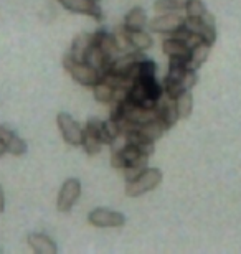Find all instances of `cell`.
<instances>
[{"label":"cell","mask_w":241,"mask_h":254,"mask_svg":"<svg viewBox=\"0 0 241 254\" xmlns=\"http://www.w3.org/2000/svg\"><path fill=\"white\" fill-rule=\"evenodd\" d=\"M63 66H65V69L71 74V78H73L76 83H80L81 86L93 88L101 78L99 71L94 69L93 66L88 64L86 62L75 60L70 53H66L63 57Z\"/></svg>","instance_id":"cell-1"},{"label":"cell","mask_w":241,"mask_h":254,"mask_svg":"<svg viewBox=\"0 0 241 254\" xmlns=\"http://www.w3.org/2000/svg\"><path fill=\"white\" fill-rule=\"evenodd\" d=\"M162 182V172L159 169H147L142 172L141 175H137L134 180L127 182L126 185V195L131 198L141 196L144 193L157 189Z\"/></svg>","instance_id":"cell-2"},{"label":"cell","mask_w":241,"mask_h":254,"mask_svg":"<svg viewBox=\"0 0 241 254\" xmlns=\"http://www.w3.org/2000/svg\"><path fill=\"white\" fill-rule=\"evenodd\" d=\"M81 195V182L78 179H68L61 185L58 198H56V210L60 213H68Z\"/></svg>","instance_id":"cell-3"},{"label":"cell","mask_w":241,"mask_h":254,"mask_svg":"<svg viewBox=\"0 0 241 254\" xmlns=\"http://www.w3.org/2000/svg\"><path fill=\"white\" fill-rule=\"evenodd\" d=\"M88 221L96 228H121L124 226L126 216L109 208H94L88 215Z\"/></svg>","instance_id":"cell-4"},{"label":"cell","mask_w":241,"mask_h":254,"mask_svg":"<svg viewBox=\"0 0 241 254\" xmlns=\"http://www.w3.org/2000/svg\"><path fill=\"white\" fill-rule=\"evenodd\" d=\"M56 124L63 135L66 144L70 145H81V139H83V129L76 121L71 118L68 113H60L56 116Z\"/></svg>","instance_id":"cell-5"},{"label":"cell","mask_w":241,"mask_h":254,"mask_svg":"<svg viewBox=\"0 0 241 254\" xmlns=\"http://www.w3.org/2000/svg\"><path fill=\"white\" fill-rule=\"evenodd\" d=\"M175 99L177 98H172V96H168L167 93H162V96L157 99V103H156L157 118L163 126H165L167 130L175 126L177 121H178Z\"/></svg>","instance_id":"cell-6"},{"label":"cell","mask_w":241,"mask_h":254,"mask_svg":"<svg viewBox=\"0 0 241 254\" xmlns=\"http://www.w3.org/2000/svg\"><path fill=\"white\" fill-rule=\"evenodd\" d=\"M183 23H185V17L178 15V12H168L152 18L151 22H147V27L154 33H172Z\"/></svg>","instance_id":"cell-7"},{"label":"cell","mask_w":241,"mask_h":254,"mask_svg":"<svg viewBox=\"0 0 241 254\" xmlns=\"http://www.w3.org/2000/svg\"><path fill=\"white\" fill-rule=\"evenodd\" d=\"M61 3V7H65L66 10L73 13H81V15H89L94 20H102V10L94 0H58Z\"/></svg>","instance_id":"cell-8"},{"label":"cell","mask_w":241,"mask_h":254,"mask_svg":"<svg viewBox=\"0 0 241 254\" xmlns=\"http://www.w3.org/2000/svg\"><path fill=\"white\" fill-rule=\"evenodd\" d=\"M147 57L144 55V52H137V50H131V52H126L119 55L117 58H114L111 62V68L109 71L117 74L126 76V73L129 71L132 66H136L137 63H141L142 60H146Z\"/></svg>","instance_id":"cell-9"},{"label":"cell","mask_w":241,"mask_h":254,"mask_svg":"<svg viewBox=\"0 0 241 254\" xmlns=\"http://www.w3.org/2000/svg\"><path fill=\"white\" fill-rule=\"evenodd\" d=\"M0 142L3 144L5 150L12 155L18 157V155H23L25 152H27V142L5 126H0Z\"/></svg>","instance_id":"cell-10"},{"label":"cell","mask_w":241,"mask_h":254,"mask_svg":"<svg viewBox=\"0 0 241 254\" xmlns=\"http://www.w3.org/2000/svg\"><path fill=\"white\" fill-rule=\"evenodd\" d=\"M94 45L106 55L107 58H111V60H114V58H117L121 55L119 48H117L114 35L106 32L104 28L97 30V32L94 33Z\"/></svg>","instance_id":"cell-11"},{"label":"cell","mask_w":241,"mask_h":254,"mask_svg":"<svg viewBox=\"0 0 241 254\" xmlns=\"http://www.w3.org/2000/svg\"><path fill=\"white\" fill-rule=\"evenodd\" d=\"M27 241L28 246L37 254H56V251H58V246L55 245V241L43 233H30Z\"/></svg>","instance_id":"cell-12"},{"label":"cell","mask_w":241,"mask_h":254,"mask_svg":"<svg viewBox=\"0 0 241 254\" xmlns=\"http://www.w3.org/2000/svg\"><path fill=\"white\" fill-rule=\"evenodd\" d=\"M94 45V33H80L78 37L73 40L70 48V55L75 60H80V62H84L86 53L89 52V48Z\"/></svg>","instance_id":"cell-13"},{"label":"cell","mask_w":241,"mask_h":254,"mask_svg":"<svg viewBox=\"0 0 241 254\" xmlns=\"http://www.w3.org/2000/svg\"><path fill=\"white\" fill-rule=\"evenodd\" d=\"M84 62L88 63V64L93 66L94 69L99 71V74H102V73H106V71H109L112 60H111V58H107L106 55L102 53L99 48L96 47V45H93V47L89 48V52L86 53Z\"/></svg>","instance_id":"cell-14"},{"label":"cell","mask_w":241,"mask_h":254,"mask_svg":"<svg viewBox=\"0 0 241 254\" xmlns=\"http://www.w3.org/2000/svg\"><path fill=\"white\" fill-rule=\"evenodd\" d=\"M126 144L134 145L136 149L139 150L141 155L151 157L154 154V140H151L144 134H141L139 130H134V132H129V134H126Z\"/></svg>","instance_id":"cell-15"},{"label":"cell","mask_w":241,"mask_h":254,"mask_svg":"<svg viewBox=\"0 0 241 254\" xmlns=\"http://www.w3.org/2000/svg\"><path fill=\"white\" fill-rule=\"evenodd\" d=\"M127 38H129L132 50H137V52H147L154 45L152 37L144 30H127Z\"/></svg>","instance_id":"cell-16"},{"label":"cell","mask_w":241,"mask_h":254,"mask_svg":"<svg viewBox=\"0 0 241 254\" xmlns=\"http://www.w3.org/2000/svg\"><path fill=\"white\" fill-rule=\"evenodd\" d=\"M210 50H212V45H207L205 42L198 43L197 47H193L188 53V60H187V66L190 69H198L205 62H207Z\"/></svg>","instance_id":"cell-17"},{"label":"cell","mask_w":241,"mask_h":254,"mask_svg":"<svg viewBox=\"0 0 241 254\" xmlns=\"http://www.w3.org/2000/svg\"><path fill=\"white\" fill-rule=\"evenodd\" d=\"M147 25V13L142 7H134L126 13L124 27L127 30H142Z\"/></svg>","instance_id":"cell-18"},{"label":"cell","mask_w":241,"mask_h":254,"mask_svg":"<svg viewBox=\"0 0 241 254\" xmlns=\"http://www.w3.org/2000/svg\"><path fill=\"white\" fill-rule=\"evenodd\" d=\"M162 52L168 55V57H185L188 58V53H190V48L185 42L182 40H175V38H167L162 42Z\"/></svg>","instance_id":"cell-19"},{"label":"cell","mask_w":241,"mask_h":254,"mask_svg":"<svg viewBox=\"0 0 241 254\" xmlns=\"http://www.w3.org/2000/svg\"><path fill=\"white\" fill-rule=\"evenodd\" d=\"M147 160H149L147 155H139L137 159L131 160L129 164H127L124 169H122V170H124V179H126V182L134 180L137 175H141L142 172L147 169Z\"/></svg>","instance_id":"cell-20"},{"label":"cell","mask_w":241,"mask_h":254,"mask_svg":"<svg viewBox=\"0 0 241 254\" xmlns=\"http://www.w3.org/2000/svg\"><path fill=\"white\" fill-rule=\"evenodd\" d=\"M137 130H139L141 134H144L146 137H149L151 140H157V139H161L167 129L159 119H152V121H147L144 124H141Z\"/></svg>","instance_id":"cell-21"},{"label":"cell","mask_w":241,"mask_h":254,"mask_svg":"<svg viewBox=\"0 0 241 254\" xmlns=\"http://www.w3.org/2000/svg\"><path fill=\"white\" fill-rule=\"evenodd\" d=\"M177 104V113H178V119H187L190 118L192 109H193V98L190 94V91H183L177 96L175 99Z\"/></svg>","instance_id":"cell-22"},{"label":"cell","mask_w":241,"mask_h":254,"mask_svg":"<svg viewBox=\"0 0 241 254\" xmlns=\"http://www.w3.org/2000/svg\"><path fill=\"white\" fill-rule=\"evenodd\" d=\"M102 142L91 132L89 129H83V139H81V147L84 149V152L88 155H97L101 152Z\"/></svg>","instance_id":"cell-23"},{"label":"cell","mask_w":241,"mask_h":254,"mask_svg":"<svg viewBox=\"0 0 241 254\" xmlns=\"http://www.w3.org/2000/svg\"><path fill=\"white\" fill-rule=\"evenodd\" d=\"M93 94L97 103H111L112 98H114V88L99 78V81L93 86Z\"/></svg>","instance_id":"cell-24"},{"label":"cell","mask_w":241,"mask_h":254,"mask_svg":"<svg viewBox=\"0 0 241 254\" xmlns=\"http://www.w3.org/2000/svg\"><path fill=\"white\" fill-rule=\"evenodd\" d=\"M188 0H156L154 10L159 13H168V12H180L185 10Z\"/></svg>","instance_id":"cell-25"},{"label":"cell","mask_w":241,"mask_h":254,"mask_svg":"<svg viewBox=\"0 0 241 254\" xmlns=\"http://www.w3.org/2000/svg\"><path fill=\"white\" fill-rule=\"evenodd\" d=\"M86 129H89L93 134L99 139L102 144H107V145H111L112 142H111V139H109V135H107V132H106V129H104V123L102 121H99V119H96V118H91L88 123H86Z\"/></svg>","instance_id":"cell-26"},{"label":"cell","mask_w":241,"mask_h":254,"mask_svg":"<svg viewBox=\"0 0 241 254\" xmlns=\"http://www.w3.org/2000/svg\"><path fill=\"white\" fill-rule=\"evenodd\" d=\"M112 35H114L116 43H117V48H119L121 53L131 52L132 47H131V43H129V38H127V30H126L124 25H122V27H117L116 32L112 33Z\"/></svg>","instance_id":"cell-27"},{"label":"cell","mask_w":241,"mask_h":254,"mask_svg":"<svg viewBox=\"0 0 241 254\" xmlns=\"http://www.w3.org/2000/svg\"><path fill=\"white\" fill-rule=\"evenodd\" d=\"M185 12L188 18H200L207 12V8H205L202 0H188L185 5Z\"/></svg>","instance_id":"cell-28"},{"label":"cell","mask_w":241,"mask_h":254,"mask_svg":"<svg viewBox=\"0 0 241 254\" xmlns=\"http://www.w3.org/2000/svg\"><path fill=\"white\" fill-rule=\"evenodd\" d=\"M198 35L202 37V40L207 45H212L217 42V28H215V25H207V23H202V28H200Z\"/></svg>","instance_id":"cell-29"},{"label":"cell","mask_w":241,"mask_h":254,"mask_svg":"<svg viewBox=\"0 0 241 254\" xmlns=\"http://www.w3.org/2000/svg\"><path fill=\"white\" fill-rule=\"evenodd\" d=\"M111 165L114 167V169H124V167L127 165V162L124 159V155H122L121 149H117L111 154Z\"/></svg>","instance_id":"cell-30"},{"label":"cell","mask_w":241,"mask_h":254,"mask_svg":"<svg viewBox=\"0 0 241 254\" xmlns=\"http://www.w3.org/2000/svg\"><path fill=\"white\" fill-rule=\"evenodd\" d=\"M3 210H5V195L2 187H0V213H3Z\"/></svg>","instance_id":"cell-31"},{"label":"cell","mask_w":241,"mask_h":254,"mask_svg":"<svg viewBox=\"0 0 241 254\" xmlns=\"http://www.w3.org/2000/svg\"><path fill=\"white\" fill-rule=\"evenodd\" d=\"M5 152H7V150H5V147H3V144H2V142H0V157H2V155L5 154Z\"/></svg>","instance_id":"cell-32"},{"label":"cell","mask_w":241,"mask_h":254,"mask_svg":"<svg viewBox=\"0 0 241 254\" xmlns=\"http://www.w3.org/2000/svg\"><path fill=\"white\" fill-rule=\"evenodd\" d=\"M94 2H97V0H94Z\"/></svg>","instance_id":"cell-33"}]
</instances>
